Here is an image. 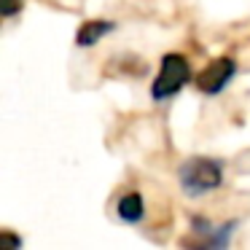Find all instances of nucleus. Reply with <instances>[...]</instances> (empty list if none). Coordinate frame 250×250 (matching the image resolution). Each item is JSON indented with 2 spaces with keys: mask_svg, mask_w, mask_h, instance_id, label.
Here are the masks:
<instances>
[{
  "mask_svg": "<svg viewBox=\"0 0 250 250\" xmlns=\"http://www.w3.org/2000/svg\"><path fill=\"white\" fill-rule=\"evenodd\" d=\"M178 180H180V191L188 199H199V196L218 191L223 186V162L210 156H191L180 164Z\"/></svg>",
  "mask_w": 250,
  "mask_h": 250,
  "instance_id": "obj_1",
  "label": "nucleus"
},
{
  "mask_svg": "<svg viewBox=\"0 0 250 250\" xmlns=\"http://www.w3.org/2000/svg\"><path fill=\"white\" fill-rule=\"evenodd\" d=\"M194 81V73L191 65L180 51H169L162 57V65H159L156 78L151 81V100L153 103H167L175 94L183 92V86Z\"/></svg>",
  "mask_w": 250,
  "mask_h": 250,
  "instance_id": "obj_2",
  "label": "nucleus"
},
{
  "mask_svg": "<svg viewBox=\"0 0 250 250\" xmlns=\"http://www.w3.org/2000/svg\"><path fill=\"white\" fill-rule=\"evenodd\" d=\"M239 229L237 221H226V223H212L202 215L191 218V237L194 239H183L180 245H194V248H207V250H221L229 248L234 231Z\"/></svg>",
  "mask_w": 250,
  "mask_h": 250,
  "instance_id": "obj_3",
  "label": "nucleus"
},
{
  "mask_svg": "<svg viewBox=\"0 0 250 250\" xmlns=\"http://www.w3.org/2000/svg\"><path fill=\"white\" fill-rule=\"evenodd\" d=\"M234 76H237V60L226 54V57H218V60L207 62V65L196 73L194 83L202 94L215 97V94H221L223 89L234 81Z\"/></svg>",
  "mask_w": 250,
  "mask_h": 250,
  "instance_id": "obj_4",
  "label": "nucleus"
},
{
  "mask_svg": "<svg viewBox=\"0 0 250 250\" xmlns=\"http://www.w3.org/2000/svg\"><path fill=\"white\" fill-rule=\"evenodd\" d=\"M113 30H116V22H110V19H86L76 33V46L78 49H92Z\"/></svg>",
  "mask_w": 250,
  "mask_h": 250,
  "instance_id": "obj_5",
  "label": "nucleus"
},
{
  "mask_svg": "<svg viewBox=\"0 0 250 250\" xmlns=\"http://www.w3.org/2000/svg\"><path fill=\"white\" fill-rule=\"evenodd\" d=\"M116 215H119L121 223H129V226L143 223V218H146V199H143L140 191H126L116 202Z\"/></svg>",
  "mask_w": 250,
  "mask_h": 250,
  "instance_id": "obj_6",
  "label": "nucleus"
},
{
  "mask_svg": "<svg viewBox=\"0 0 250 250\" xmlns=\"http://www.w3.org/2000/svg\"><path fill=\"white\" fill-rule=\"evenodd\" d=\"M24 8V0H0V14L3 19H14L17 14H22Z\"/></svg>",
  "mask_w": 250,
  "mask_h": 250,
  "instance_id": "obj_7",
  "label": "nucleus"
},
{
  "mask_svg": "<svg viewBox=\"0 0 250 250\" xmlns=\"http://www.w3.org/2000/svg\"><path fill=\"white\" fill-rule=\"evenodd\" d=\"M0 239H3V242H8V245H11V248L14 250H19V248H22V237H17V234H11V231H8V229H6V231H3V234H0Z\"/></svg>",
  "mask_w": 250,
  "mask_h": 250,
  "instance_id": "obj_8",
  "label": "nucleus"
}]
</instances>
